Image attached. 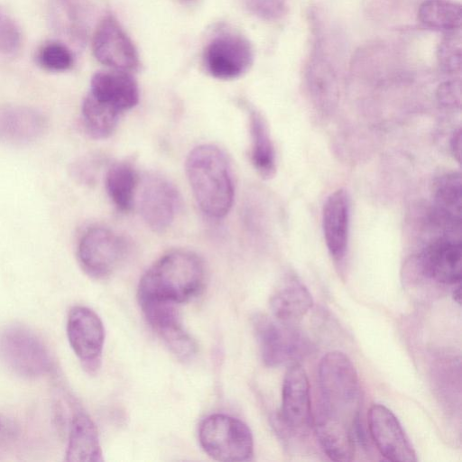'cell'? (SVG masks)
<instances>
[{
    "instance_id": "31",
    "label": "cell",
    "mask_w": 462,
    "mask_h": 462,
    "mask_svg": "<svg viewBox=\"0 0 462 462\" xmlns=\"http://www.w3.org/2000/svg\"><path fill=\"white\" fill-rule=\"evenodd\" d=\"M244 4L251 14L266 21L280 19L287 10L285 0H244Z\"/></svg>"
},
{
    "instance_id": "30",
    "label": "cell",
    "mask_w": 462,
    "mask_h": 462,
    "mask_svg": "<svg viewBox=\"0 0 462 462\" xmlns=\"http://www.w3.org/2000/svg\"><path fill=\"white\" fill-rule=\"evenodd\" d=\"M22 44L20 27L14 18L0 7V53L11 55Z\"/></svg>"
},
{
    "instance_id": "18",
    "label": "cell",
    "mask_w": 462,
    "mask_h": 462,
    "mask_svg": "<svg viewBox=\"0 0 462 462\" xmlns=\"http://www.w3.org/2000/svg\"><path fill=\"white\" fill-rule=\"evenodd\" d=\"M88 94L120 114L133 108L139 101L135 79L129 72L116 69L95 73Z\"/></svg>"
},
{
    "instance_id": "8",
    "label": "cell",
    "mask_w": 462,
    "mask_h": 462,
    "mask_svg": "<svg viewBox=\"0 0 462 462\" xmlns=\"http://www.w3.org/2000/svg\"><path fill=\"white\" fill-rule=\"evenodd\" d=\"M67 336L71 348L89 373L99 368L105 341L100 318L84 306L73 307L68 315Z\"/></svg>"
},
{
    "instance_id": "1",
    "label": "cell",
    "mask_w": 462,
    "mask_h": 462,
    "mask_svg": "<svg viewBox=\"0 0 462 462\" xmlns=\"http://www.w3.org/2000/svg\"><path fill=\"white\" fill-rule=\"evenodd\" d=\"M206 278L202 259L188 250H173L158 259L143 274L138 287L139 303L187 302L202 290Z\"/></svg>"
},
{
    "instance_id": "5",
    "label": "cell",
    "mask_w": 462,
    "mask_h": 462,
    "mask_svg": "<svg viewBox=\"0 0 462 462\" xmlns=\"http://www.w3.org/2000/svg\"><path fill=\"white\" fill-rule=\"evenodd\" d=\"M263 363L271 367L299 363L310 351L309 338L294 326L264 314L253 318Z\"/></svg>"
},
{
    "instance_id": "17",
    "label": "cell",
    "mask_w": 462,
    "mask_h": 462,
    "mask_svg": "<svg viewBox=\"0 0 462 462\" xmlns=\"http://www.w3.org/2000/svg\"><path fill=\"white\" fill-rule=\"evenodd\" d=\"M350 224V197L344 189L333 191L322 209V229L330 256L341 262L346 254Z\"/></svg>"
},
{
    "instance_id": "11",
    "label": "cell",
    "mask_w": 462,
    "mask_h": 462,
    "mask_svg": "<svg viewBox=\"0 0 462 462\" xmlns=\"http://www.w3.org/2000/svg\"><path fill=\"white\" fill-rule=\"evenodd\" d=\"M138 202L146 225L155 232H162L174 221L180 206V197L167 178L151 173L142 181Z\"/></svg>"
},
{
    "instance_id": "20",
    "label": "cell",
    "mask_w": 462,
    "mask_h": 462,
    "mask_svg": "<svg viewBox=\"0 0 462 462\" xmlns=\"http://www.w3.org/2000/svg\"><path fill=\"white\" fill-rule=\"evenodd\" d=\"M269 304L272 316L294 323L311 309L313 300L305 284L296 275L289 273L274 289Z\"/></svg>"
},
{
    "instance_id": "10",
    "label": "cell",
    "mask_w": 462,
    "mask_h": 462,
    "mask_svg": "<svg viewBox=\"0 0 462 462\" xmlns=\"http://www.w3.org/2000/svg\"><path fill=\"white\" fill-rule=\"evenodd\" d=\"M253 49L243 36L222 33L206 46L203 60L207 71L218 79H234L245 73L253 63Z\"/></svg>"
},
{
    "instance_id": "16",
    "label": "cell",
    "mask_w": 462,
    "mask_h": 462,
    "mask_svg": "<svg viewBox=\"0 0 462 462\" xmlns=\"http://www.w3.org/2000/svg\"><path fill=\"white\" fill-rule=\"evenodd\" d=\"M48 126L40 111L21 105L0 106V143L12 146L28 145L40 139Z\"/></svg>"
},
{
    "instance_id": "24",
    "label": "cell",
    "mask_w": 462,
    "mask_h": 462,
    "mask_svg": "<svg viewBox=\"0 0 462 462\" xmlns=\"http://www.w3.org/2000/svg\"><path fill=\"white\" fill-rule=\"evenodd\" d=\"M105 183L107 194L116 208L122 212L129 211L138 185L134 164L126 160L113 163L106 171Z\"/></svg>"
},
{
    "instance_id": "23",
    "label": "cell",
    "mask_w": 462,
    "mask_h": 462,
    "mask_svg": "<svg viewBox=\"0 0 462 462\" xmlns=\"http://www.w3.org/2000/svg\"><path fill=\"white\" fill-rule=\"evenodd\" d=\"M247 113L252 163L259 175L270 179L276 171V157L267 123L254 108L248 106Z\"/></svg>"
},
{
    "instance_id": "2",
    "label": "cell",
    "mask_w": 462,
    "mask_h": 462,
    "mask_svg": "<svg viewBox=\"0 0 462 462\" xmlns=\"http://www.w3.org/2000/svg\"><path fill=\"white\" fill-rule=\"evenodd\" d=\"M186 173L200 210L210 218L224 217L235 195L232 168L225 152L214 144L196 146L187 157Z\"/></svg>"
},
{
    "instance_id": "12",
    "label": "cell",
    "mask_w": 462,
    "mask_h": 462,
    "mask_svg": "<svg viewBox=\"0 0 462 462\" xmlns=\"http://www.w3.org/2000/svg\"><path fill=\"white\" fill-rule=\"evenodd\" d=\"M92 51L97 60L116 70L130 72L140 66L134 44L112 15H106L97 24L93 34Z\"/></svg>"
},
{
    "instance_id": "29",
    "label": "cell",
    "mask_w": 462,
    "mask_h": 462,
    "mask_svg": "<svg viewBox=\"0 0 462 462\" xmlns=\"http://www.w3.org/2000/svg\"><path fill=\"white\" fill-rule=\"evenodd\" d=\"M458 32H449L440 42L438 50L439 66L446 73L455 74L461 69L462 42Z\"/></svg>"
},
{
    "instance_id": "21",
    "label": "cell",
    "mask_w": 462,
    "mask_h": 462,
    "mask_svg": "<svg viewBox=\"0 0 462 462\" xmlns=\"http://www.w3.org/2000/svg\"><path fill=\"white\" fill-rule=\"evenodd\" d=\"M313 427L319 446L330 459H353L356 439L351 424L320 411L313 420Z\"/></svg>"
},
{
    "instance_id": "4",
    "label": "cell",
    "mask_w": 462,
    "mask_h": 462,
    "mask_svg": "<svg viewBox=\"0 0 462 462\" xmlns=\"http://www.w3.org/2000/svg\"><path fill=\"white\" fill-rule=\"evenodd\" d=\"M199 444L215 460L240 462L254 454L250 429L242 420L226 414L216 413L205 418L199 429Z\"/></svg>"
},
{
    "instance_id": "6",
    "label": "cell",
    "mask_w": 462,
    "mask_h": 462,
    "mask_svg": "<svg viewBox=\"0 0 462 462\" xmlns=\"http://www.w3.org/2000/svg\"><path fill=\"white\" fill-rule=\"evenodd\" d=\"M0 358L15 374L25 378L42 376L52 367L51 356L42 339L18 325L0 332Z\"/></svg>"
},
{
    "instance_id": "22",
    "label": "cell",
    "mask_w": 462,
    "mask_h": 462,
    "mask_svg": "<svg viewBox=\"0 0 462 462\" xmlns=\"http://www.w3.org/2000/svg\"><path fill=\"white\" fill-rule=\"evenodd\" d=\"M66 461H103L98 433L93 420L84 412L74 415L69 429Z\"/></svg>"
},
{
    "instance_id": "32",
    "label": "cell",
    "mask_w": 462,
    "mask_h": 462,
    "mask_svg": "<svg viewBox=\"0 0 462 462\" xmlns=\"http://www.w3.org/2000/svg\"><path fill=\"white\" fill-rule=\"evenodd\" d=\"M438 99L442 106L456 108L460 106V80H449L442 83L438 89Z\"/></svg>"
},
{
    "instance_id": "33",
    "label": "cell",
    "mask_w": 462,
    "mask_h": 462,
    "mask_svg": "<svg viewBox=\"0 0 462 462\" xmlns=\"http://www.w3.org/2000/svg\"><path fill=\"white\" fill-rule=\"evenodd\" d=\"M460 147H461V133L458 128L455 131L450 138V150L454 157L459 162L460 160Z\"/></svg>"
},
{
    "instance_id": "19",
    "label": "cell",
    "mask_w": 462,
    "mask_h": 462,
    "mask_svg": "<svg viewBox=\"0 0 462 462\" xmlns=\"http://www.w3.org/2000/svg\"><path fill=\"white\" fill-rule=\"evenodd\" d=\"M461 177L458 172L440 176L434 186L432 220L447 235L460 234Z\"/></svg>"
},
{
    "instance_id": "26",
    "label": "cell",
    "mask_w": 462,
    "mask_h": 462,
    "mask_svg": "<svg viewBox=\"0 0 462 462\" xmlns=\"http://www.w3.org/2000/svg\"><path fill=\"white\" fill-rule=\"evenodd\" d=\"M81 115L87 133L95 139H105L114 133L121 114L88 94L82 102Z\"/></svg>"
},
{
    "instance_id": "28",
    "label": "cell",
    "mask_w": 462,
    "mask_h": 462,
    "mask_svg": "<svg viewBox=\"0 0 462 462\" xmlns=\"http://www.w3.org/2000/svg\"><path fill=\"white\" fill-rule=\"evenodd\" d=\"M39 65L50 71H65L73 65V56L69 49L58 42H49L43 44L38 53Z\"/></svg>"
},
{
    "instance_id": "25",
    "label": "cell",
    "mask_w": 462,
    "mask_h": 462,
    "mask_svg": "<svg viewBox=\"0 0 462 462\" xmlns=\"http://www.w3.org/2000/svg\"><path fill=\"white\" fill-rule=\"evenodd\" d=\"M418 17L428 28L449 32L459 31L462 23L461 6L451 0H425Z\"/></svg>"
},
{
    "instance_id": "27",
    "label": "cell",
    "mask_w": 462,
    "mask_h": 462,
    "mask_svg": "<svg viewBox=\"0 0 462 462\" xmlns=\"http://www.w3.org/2000/svg\"><path fill=\"white\" fill-rule=\"evenodd\" d=\"M310 92L319 105H330L337 96V80L330 65L321 59L311 60L307 70Z\"/></svg>"
},
{
    "instance_id": "34",
    "label": "cell",
    "mask_w": 462,
    "mask_h": 462,
    "mask_svg": "<svg viewBox=\"0 0 462 462\" xmlns=\"http://www.w3.org/2000/svg\"><path fill=\"white\" fill-rule=\"evenodd\" d=\"M453 299L457 303L460 304V283L453 291Z\"/></svg>"
},
{
    "instance_id": "7",
    "label": "cell",
    "mask_w": 462,
    "mask_h": 462,
    "mask_svg": "<svg viewBox=\"0 0 462 462\" xmlns=\"http://www.w3.org/2000/svg\"><path fill=\"white\" fill-rule=\"evenodd\" d=\"M126 253L125 239L101 226L88 228L78 245V258L82 269L95 279L110 276L124 261Z\"/></svg>"
},
{
    "instance_id": "3",
    "label": "cell",
    "mask_w": 462,
    "mask_h": 462,
    "mask_svg": "<svg viewBox=\"0 0 462 462\" xmlns=\"http://www.w3.org/2000/svg\"><path fill=\"white\" fill-rule=\"evenodd\" d=\"M319 383L322 412L353 427L359 420L360 384L356 370L344 353L329 352L320 360Z\"/></svg>"
},
{
    "instance_id": "35",
    "label": "cell",
    "mask_w": 462,
    "mask_h": 462,
    "mask_svg": "<svg viewBox=\"0 0 462 462\" xmlns=\"http://www.w3.org/2000/svg\"><path fill=\"white\" fill-rule=\"evenodd\" d=\"M179 1H180L183 4H192V3L196 2L197 0H179Z\"/></svg>"
},
{
    "instance_id": "9",
    "label": "cell",
    "mask_w": 462,
    "mask_h": 462,
    "mask_svg": "<svg viewBox=\"0 0 462 462\" xmlns=\"http://www.w3.org/2000/svg\"><path fill=\"white\" fill-rule=\"evenodd\" d=\"M313 420L308 375L299 363L292 364L283 379L278 423L288 433H305Z\"/></svg>"
},
{
    "instance_id": "13",
    "label": "cell",
    "mask_w": 462,
    "mask_h": 462,
    "mask_svg": "<svg viewBox=\"0 0 462 462\" xmlns=\"http://www.w3.org/2000/svg\"><path fill=\"white\" fill-rule=\"evenodd\" d=\"M370 435L383 457L393 462H414L415 451L396 416L385 406L374 404L367 415Z\"/></svg>"
},
{
    "instance_id": "15",
    "label": "cell",
    "mask_w": 462,
    "mask_h": 462,
    "mask_svg": "<svg viewBox=\"0 0 462 462\" xmlns=\"http://www.w3.org/2000/svg\"><path fill=\"white\" fill-rule=\"evenodd\" d=\"M143 312L170 350L180 360H189L196 354L194 339L184 329L177 304L163 301L140 303Z\"/></svg>"
},
{
    "instance_id": "36",
    "label": "cell",
    "mask_w": 462,
    "mask_h": 462,
    "mask_svg": "<svg viewBox=\"0 0 462 462\" xmlns=\"http://www.w3.org/2000/svg\"><path fill=\"white\" fill-rule=\"evenodd\" d=\"M0 429H1V424H0Z\"/></svg>"
},
{
    "instance_id": "14",
    "label": "cell",
    "mask_w": 462,
    "mask_h": 462,
    "mask_svg": "<svg viewBox=\"0 0 462 462\" xmlns=\"http://www.w3.org/2000/svg\"><path fill=\"white\" fill-rule=\"evenodd\" d=\"M460 237L444 235L422 249L416 259L420 273L437 282L457 284L461 281Z\"/></svg>"
}]
</instances>
